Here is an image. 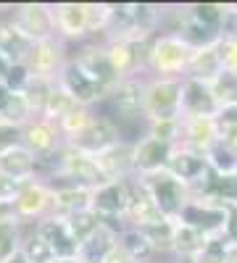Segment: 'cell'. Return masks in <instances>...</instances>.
I'll return each mask as SVG.
<instances>
[{
    "label": "cell",
    "instance_id": "30",
    "mask_svg": "<svg viewBox=\"0 0 237 263\" xmlns=\"http://www.w3.org/2000/svg\"><path fill=\"white\" fill-rule=\"evenodd\" d=\"M142 237L148 239V245L153 248L156 258H174L171 253V245H174V221H158V224H150L140 229Z\"/></svg>",
    "mask_w": 237,
    "mask_h": 263
},
{
    "label": "cell",
    "instance_id": "16",
    "mask_svg": "<svg viewBox=\"0 0 237 263\" xmlns=\"http://www.w3.org/2000/svg\"><path fill=\"white\" fill-rule=\"evenodd\" d=\"M158 221H163L161 211L156 208L153 197H150L148 190L142 187L140 177L132 174V177H129V208H126V216H124V227L142 229V227L158 224ZM166 221H169V218H166Z\"/></svg>",
    "mask_w": 237,
    "mask_h": 263
},
{
    "label": "cell",
    "instance_id": "18",
    "mask_svg": "<svg viewBox=\"0 0 237 263\" xmlns=\"http://www.w3.org/2000/svg\"><path fill=\"white\" fill-rule=\"evenodd\" d=\"M11 8V6H8ZM34 50V42H29L8 18V11L0 13V61L6 66H27Z\"/></svg>",
    "mask_w": 237,
    "mask_h": 263
},
{
    "label": "cell",
    "instance_id": "36",
    "mask_svg": "<svg viewBox=\"0 0 237 263\" xmlns=\"http://www.w3.org/2000/svg\"><path fill=\"white\" fill-rule=\"evenodd\" d=\"M21 245V221L19 218H0V263L11 258Z\"/></svg>",
    "mask_w": 237,
    "mask_h": 263
},
{
    "label": "cell",
    "instance_id": "7",
    "mask_svg": "<svg viewBox=\"0 0 237 263\" xmlns=\"http://www.w3.org/2000/svg\"><path fill=\"white\" fill-rule=\"evenodd\" d=\"M126 208H129V177L116 179V182H105L103 187H98L93 192V211L105 224L124 229Z\"/></svg>",
    "mask_w": 237,
    "mask_h": 263
},
{
    "label": "cell",
    "instance_id": "15",
    "mask_svg": "<svg viewBox=\"0 0 237 263\" xmlns=\"http://www.w3.org/2000/svg\"><path fill=\"white\" fill-rule=\"evenodd\" d=\"M219 103L211 92V84L200 79H182V119H213Z\"/></svg>",
    "mask_w": 237,
    "mask_h": 263
},
{
    "label": "cell",
    "instance_id": "2",
    "mask_svg": "<svg viewBox=\"0 0 237 263\" xmlns=\"http://www.w3.org/2000/svg\"><path fill=\"white\" fill-rule=\"evenodd\" d=\"M190 48L174 34H156L148 50V71L145 77H161V79H185Z\"/></svg>",
    "mask_w": 237,
    "mask_h": 263
},
{
    "label": "cell",
    "instance_id": "8",
    "mask_svg": "<svg viewBox=\"0 0 237 263\" xmlns=\"http://www.w3.org/2000/svg\"><path fill=\"white\" fill-rule=\"evenodd\" d=\"M21 145L29 153H34V158L42 163V161H50L56 153L66 145V140H63V135L58 132V124L42 119V116H34L24 129H21Z\"/></svg>",
    "mask_w": 237,
    "mask_h": 263
},
{
    "label": "cell",
    "instance_id": "40",
    "mask_svg": "<svg viewBox=\"0 0 237 263\" xmlns=\"http://www.w3.org/2000/svg\"><path fill=\"white\" fill-rule=\"evenodd\" d=\"M224 11H227V6H219V3H192V6H187V13L192 18L206 24V27H213V29L222 27Z\"/></svg>",
    "mask_w": 237,
    "mask_h": 263
},
{
    "label": "cell",
    "instance_id": "39",
    "mask_svg": "<svg viewBox=\"0 0 237 263\" xmlns=\"http://www.w3.org/2000/svg\"><path fill=\"white\" fill-rule=\"evenodd\" d=\"M148 137L177 147L182 142V119H177V121H148Z\"/></svg>",
    "mask_w": 237,
    "mask_h": 263
},
{
    "label": "cell",
    "instance_id": "13",
    "mask_svg": "<svg viewBox=\"0 0 237 263\" xmlns=\"http://www.w3.org/2000/svg\"><path fill=\"white\" fill-rule=\"evenodd\" d=\"M66 61H69V45L63 40L53 37V40H45V42H37L27 66H29L32 77L56 82L61 69L66 66Z\"/></svg>",
    "mask_w": 237,
    "mask_h": 263
},
{
    "label": "cell",
    "instance_id": "44",
    "mask_svg": "<svg viewBox=\"0 0 237 263\" xmlns=\"http://www.w3.org/2000/svg\"><path fill=\"white\" fill-rule=\"evenodd\" d=\"M227 208V224H224V232H222V239L227 245L237 248V203L232 205H224Z\"/></svg>",
    "mask_w": 237,
    "mask_h": 263
},
{
    "label": "cell",
    "instance_id": "12",
    "mask_svg": "<svg viewBox=\"0 0 237 263\" xmlns=\"http://www.w3.org/2000/svg\"><path fill=\"white\" fill-rule=\"evenodd\" d=\"M58 84H61L63 90H66V92L77 100V105H82V108H98V105L103 103V98L108 95V90H105V87H100V84H95L71 58H69L66 66L61 69Z\"/></svg>",
    "mask_w": 237,
    "mask_h": 263
},
{
    "label": "cell",
    "instance_id": "33",
    "mask_svg": "<svg viewBox=\"0 0 237 263\" xmlns=\"http://www.w3.org/2000/svg\"><path fill=\"white\" fill-rule=\"evenodd\" d=\"M213 124H216L219 145H224V147L237 153V105L219 108V114L213 116Z\"/></svg>",
    "mask_w": 237,
    "mask_h": 263
},
{
    "label": "cell",
    "instance_id": "35",
    "mask_svg": "<svg viewBox=\"0 0 237 263\" xmlns=\"http://www.w3.org/2000/svg\"><path fill=\"white\" fill-rule=\"evenodd\" d=\"M53 84H56V82H50V79L32 77V79L27 82V87L21 90V95H24V100L29 103V108H32L34 116L42 114V108H45V103H48V95H50V90H53Z\"/></svg>",
    "mask_w": 237,
    "mask_h": 263
},
{
    "label": "cell",
    "instance_id": "41",
    "mask_svg": "<svg viewBox=\"0 0 237 263\" xmlns=\"http://www.w3.org/2000/svg\"><path fill=\"white\" fill-rule=\"evenodd\" d=\"M24 184L27 182H19V179H11V177H6V174H0V205L13 208L21 190H24Z\"/></svg>",
    "mask_w": 237,
    "mask_h": 263
},
{
    "label": "cell",
    "instance_id": "3",
    "mask_svg": "<svg viewBox=\"0 0 237 263\" xmlns=\"http://www.w3.org/2000/svg\"><path fill=\"white\" fill-rule=\"evenodd\" d=\"M140 182L148 190V195L153 197L161 216L169 218V221H177L182 208L190 203V187L185 182H179L177 177H171L166 168L156 171V174H145V177H140Z\"/></svg>",
    "mask_w": 237,
    "mask_h": 263
},
{
    "label": "cell",
    "instance_id": "27",
    "mask_svg": "<svg viewBox=\"0 0 237 263\" xmlns=\"http://www.w3.org/2000/svg\"><path fill=\"white\" fill-rule=\"evenodd\" d=\"M222 71V58H219V45L213 48H203V50H192L190 53V63H187V74L190 79H200V82H211Z\"/></svg>",
    "mask_w": 237,
    "mask_h": 263
},
{
    "label": "cell",
    "instance_id": "34",
    "mask_svg": "<svg viewBox=\"0 0 237 263\" xmlns=\"http://www.w3.org/2000/svg\"><path fill=\"white\" fill-rule=\"evenodd\" d=\"M208 84H211V92H213V98H216L219 108L237 105V74H234V71L222 69Z\"/></svg>",
    "mask_w": 237,
    "mask_h": 263
},
{
    "label": "cell",
    "instance_id": "14",
    "mask_svg": "<svg viewBox=\"0 0 237 263\" xmlns=\"http://www.w3.org/2000/svg\"><path fill=\"white\" fill-rule=\"evenodd\" d=\"M177 224L200 232L203 237H222L227 224V208L224 205H208L200 200H190L182 213L177 216Z\"/></svg>",
    "mask_w": 237,
    "mask_h": 263
},
{
    "label": "cell",
    "instance_id": "17",
    "mask_svg": "<svg viewBox=\"0 0 237 263\" xmlns=\"http://www.w3.org/2000/svg\"><path fill=\"white\" fill-rule=\"evenodd\" d=\"M171 153H174V145H166L161 140L153 137H142L132 145V166L137 177H145V174H156L163 171Z\"/></svg>",
    "mask_w": 237,
    "mask_h": 263
},
{
    "label": "cell",
    "instance_id": "6",
    "mask_svg": "<svg viewBox=\"0 0 237 263\" xmlns=\"http://www.w3.org/2000/svg\"><path fill=\"white\" fill-rule=\"evenodd\" d=\"M166 171L171 177H177L179 182H185L190 187V200L200 192V187L206 184V179L211 177V166L208 158L200 153H192L187 147H174L171 158L166 163Z\"/></svg>",
    "mask_w": 237,
    "mask_h": 263
},
{
    "label": "cell",
    "instance_id": "42",
    "mask_svg": "<svg viewBox=\"0 0 237 263\" xmlns=\"http://www.w3.org/2000/svg\"><path fill=\"white\" fill-rule=\"evenodd\" d=\"M29 79H32L29 66H8V71L3 77V84L8 87V90H13V92H21Z\"/></svg>",
    "mask_w": 237,
    "mask_h": 263
},
{
    "label": "cell",
    "instance_id": "38",
    "mask_svg": "<svg viewBox=\"0 0 237 263\" xmlns=\"http://www.w3.org/2000/svg\"><path fill=\"white\" fill-rule=\"evenodd\" d=\"M93 116H95L93 108H82V105H79V108H74L66 119L58 121V132L63 135V140H71L74 135H79V132L93 121Z\"/></svg>",
    "mask_w": 237,
    "mask_h": 263
},
{
    "label": "cell",
    "instance_id": "43",
    "mask_svg": "<svg viewBox=\"0 0 237 263\" xmlns=\"http://www.w3.org/2000/svg\"><path fill=\"white\" fill-rule=\"evenodd\" d=\"M21 145V126H13V124H3L0 121V153L3 150H11Z\"/></svg>",
    "mask_w": 237,
    "mask_h": 263
},
{
    "label": "cell",
    "instance_id": "31",
    "mask_svg": "<svg viewBox=\"0 0 237 263\" xmlns=\"http://www.w3.org/2000/svg\"><path fill=\"white\" fill-rule=\"evenodd\" d=\"M74 108H79L77 105V100L63 90V87L58 84V79H56V84H53V90H50V95H48V103H45V108H42V119H48V121H53V124H58L61 119H66Z\"/></svg>",
    "mask_w": 237,
    "mask_h": 263
},
{
    "label": "cell",
    "instance_id": "45",
    "mask_svg": "<svg viewBox=\"0 0 237 263\" xmlns=\"http://www.w3.org/2000/svg\"><path fill=\"white\" fill-rule=\"evenodd\" d=\"M219 58L222 69L237 74V42H219Z\"/></svg>",
    "mask_w": 237,
    "mask_h": 263
},
{
    "label": "cell",
    "instance_id": "11",
    "mask_svg": "<svg viewBox=\"0 0 237 263\" xmlns=\"http://www.w3.org/2000/svg\"><path fill=\"white\" fill-rule=\"evenodd\" d=\"M121 142V132L114 121L108 119H103V116H93V121L84 126L79 135H74L71 140H66L69 147L79 150V153H87V156H98V153L103 150H108L114 145Z\"/></svg>",
    "mask_w": 237,
    "mask_h": 263
},
{
    "label": "cell",
    "instance_id": "47",
    "mask_svg": "<svg viewBox=\"0 0 237 263\" xmlns=\"http://www.w3.org/2000/svg\"><path fill=\"white\" fill-rule=\"evenodd\" d=\"M3 263H29V260H27L24 255H21V250H16V253H13L11 258H6Z\"/></svg>",
    "mask_w": 237,
    "mask_h": 263
},
{
    "label": "cell",
    "instance_id": "5",
    "mask_svg": "<svg viewBox=\"0 0 237 263\" xmlns=\"http://www.w3.org/2000/svg\"><path fill=\"white\" fill-rule=\"evenodd\" d=\"M8 18L29 42H34V45L58 37L50 3H16V6L8 8Z\"/></svg>",
    "mask_w": 237,
    "mask_h": 263
},
{
    "label": "cell",
    "instance_id": "24",
    "mask_svg": "<svg viewBox=\"0 0 237 263\" xmlns=\"http://www.w3.org/2000/svg\"><path fill=\"white\" fill-rule=\"evenodd\" d=\"M53 187V216L66 218L77 211L93 208V190L77 184H50Z\"/></svg>",
    "mask_w": 237,
    "mask_h": 263
},
{
    "label": "cell",
    "instance_id": "20",
    "mask_svg": "<svg viewBox=\"0 0 237 263\" xmlns=\"http://www.w3.org/2000/svg\"><path fill=\"white\" fill-rule=\"evenodd\" d=\"M0 174H6L11 179H19V182H32L40 177V161L24 145H16L11 150L0 153Z\"/></svg>",
    "mask_w": 237,
    "mask_h": 263
},
{
    "label": "cell",
    "instance_id": "19",
    "mask_svg": "<svg viewBox=\"0 0 237 263\" xmlns=\"http://www.w3.org/2000/svg\"><path fill=\"white\" fill-rule=\"evenodd\" d=\"M119 232H121L119 227L103 221V224L77 248V260H79V263H103L105 258H108V253L116 248Z\"/></svg>",
    "mask_w": 237,
    "mask_h": 263
},
{
    "label": "cell",
    "instance_id": "21",
    "mask_svg": "<svg viewBox=\"0 0 237 263\" xmlns=\"http://www.w3.org/2000/svg\"><path fill=\"white\" fill-rule=\"evenodd\" d=\"M37 234L50 245L56 258H77V248L79 245L74 242V237L69 234V229H66V224H63L61 216L42 218V221L37 224Z\"/></svg>",
    "mask_w": 237,
    "mask_h": 263
},
{
    "label": "cell",
    "instance_id": "4",
    "mask_svg": "<svg viewBox=\"0 0 237 263\" xmlns=\"http://www.w3.org/2000/svg\"><path fill=\"white\" fill-rule=\"evenodd\" d=\"M69 58H71L95 84L105 87V90H111V87L119 82L114 66H111V58H108V45H105L103 37H95V40L79 42V45L69 48Z\"/></svg>",
    "mask_w": 237,
    "mask_h": 263
},
{
    "label": "cell",
    "instance_id": "32",
    "mask_svg": "<svg viewBox=\"0 0 237 263\" xmlns=\"http://www.w3.org/2000/svg\"><path fill=\"white\" fill-rule=\"evenodd\" d=\"M63 224H66L69 234L74 237V242L82 245L84 239H87V237L103 224V218H100L93 208H84V211H77V213L66 216V218H63Z\"/></svg>",
    "mask_w": 237,
    "mask_h": 263
},
{
    "label": "cell",
    "instance_id": "23",
    "mask_svg": "<svg viewBox=\"0 0 237 263\" xmlns=\"http://www.w3.org/2000/svg\"><path fill=\"white\" fill-rule=\"evenodd\" d=\"M216 124L213 119H182V142L177 147H187L192 153H206L216 145Z\"/></svg>",
    "mask_w": 237,
    "mask_h": 263
},
{
    "label": "cell",
    "instance_id": "28",
    "mask_svg": "<svg viewBox=\"0 0 237 263\" xmlns=\"http://www.w3.org/2000/svg\"><path fill=\"white\" fill-rule=\"evenodd\" d=\"M19 250L29 263H50L56 258L50 245L37 234V224H21V245H19Z\"/></svg>",
    "mask_w": 237,
    "mask_h": 263
},
{
    "label": "cell",
    "instance_id": "10",
    "mask_svg": "<svg viewBox=\"0 0 237 263\" xmlns=\"http://www.w3.org/2000/svg\"><path fill=\"white\" fill-rule=\"evenodd\" d=\"M53 18H56L58 40H63L69 48L93 40L90 18H87V3H56L53 6Z\"/></svg>",
    "mask_w": 237,
    "mask_h": 263
},
{
    "label": "cell",
    "instance_id": "22",
    "mask_svg": "<svg viewBox=\"0 0 237 263\" xmlns=\"http://www.w3.org/2000/svg\"><path fill=\"white\" fill-rule=\"evenodd\" d=\"M95 163L100 166V171L105 174V179L108 182H116V179H126L135 174V166H132V145L129 142H119L108 150L98 153L93 156Z\"/></svg>",
    "mask_w": 237,
    "mask_h": 263
},
{
    "label": "cell",
    "instance_id": "26",
    "mask_svg": "<svg viewBox=\"0 0 237 263\" xmlns=\"http://www.w3.org/2000/svg\"><path fill=\"white\" fill-rule=\"evenodd\" d=\"M206 242H208V237H203L200 232L174 221V245H171V253H174L177 260L190 263L192 258H198L203 253Z\"/></svg>",
    "mask_w": 237,
    "mask_h": 263
},
{
    "label": "cell",
    "instance_id": "1",
    "mask_svg": "<svg viewBox=\"0 0 237 263\" xmlns=\"http://www.w3.org/2000/svg\"><path fill=\"white\" fill-rule=\"evenodd\" d=\"M142 116H145V121H177V119H182V79L145 77Z\"/></svg>",
    "mask_w": 237,
    "mask_h": 263
},
{
    "label": "cell",
    "instance_id": "46",
    "mask_svg": "<svg viewBox=\"0 0 237 263\" xmlns=\"http://www.w3.org/2000/svg\"><path fill=\"white\" fill-rule=\"evenodd\" d=\"M103 263H132V258H129V255L119 248V242H116V248L108 253V258H105Z\"/></svg>",
    "mask_w": 237,
    "mask_h": 263
},
{
    "label": "cell",
    "instance_id": "29",
    "mask_svg": "<svg viewBox=\"0 0 237 263\" xmlns=\"http://www.w3.org/2000/svg\"><path fill=\"white\" fill-rule=\"evenodd\" d=\"M119 248L132 258V263H153L156 260L153 248L148 245V239L142 237V232L135 229V227H124L119 232Z\"/></svg>",
    "mask_w": 237,
    "mask_h": 263
},
{
    "label": "cell",
    "instance_id": "37",
    "mask_svg": "<svg viewBox=\"0 0 237 263\" xmlns=\"http://www.w3.org/2000/svg\"><path fill=\"white\" fill-rule=\"evenodd\" d=\"M206 158H208V166L213 174H237V153L219 142L206 153Z\"/></svg>",
    "mask_w": 237,
    "mask_h": 263
},
{
    "label": "cell",
    "instance_id": "48",
    "mask_svg": "<svg viewBox=\"0 0 237 263\" xmlns=\"http://www.w3.org/2000/svg\"><path fill=\"white\" fill-rule=\"evenodd\" d=\"M50 263H79L77 258H53Z\"/></svg>",
    "mask_w": 237,
    "mask_h": 263
},
{
    "label": "cell",
    "instance_id": "25",
    "mask_svg": "<svg viewBox=\"0 0 237 263\" xmlns=\"http://www.w3.org/2000/svg\"><path fill=\"white\" fill-rule=\"evenodd\" d=\"M32 119H34V114H32L29 103L24 100V95L8 90V87L0 82V121L24 129Z\"/></svg>",
    "mask_w": 237,
    "mask_h": 263
},
{
    "label": "cell",
    "instance_id": "9",
    "mask_svg": "<svg viewBox=\"0 0 237 263\" xmlns=\"http://www.w3.org/2000/svg\"><path fill=\"white\" fill-rule=\"evenodd\" d=\"M13 211L21 224H40L42 218L53 216V187L42 179L27 182Z\"/></svg>",
    "mask_w": 237,
    "mask_h": 263
}]
</instances>
